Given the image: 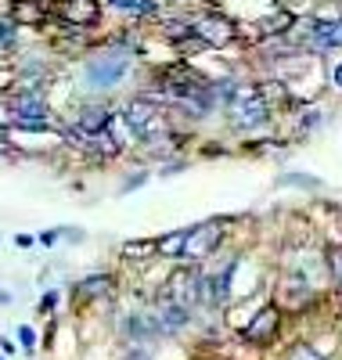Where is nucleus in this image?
Here are the masks:
<instances>
[{
    "label": "nucleus",
    "mask_w": 342,
    "mask_h": 360,
    "mask_svg": "<svg viewBox=\"0 0 342 360\" xmlns=\"http://www.w3.org/2000/svg\"><path fill=\"white\" fill-rule=\"evenodd\" d=\"M127 72H130V51L108 47V51L94 54L83 65V83L90 90H112V86H119L122 79H127Z\"/></svg>",
    "instance_id": "nucleus-1"
},
{
    "label": "nucleus",
    "mask_w": 342,
    "mask_h": 360,
    "mask_svg": "<svg viewBox=\"0 0 342 360\" xmlns=\"http://www.w3.org/2000/svg\"><path fill=\"white\" fill-rule=\"evenodd\" d=\"M227 115L238 130H256L270 119V101L263 94V86H238L234 98L227 101Z\"/></svg>",
    "instance_id": "nucleus-2"
},
{
    "label": "nucleus",
    "mask_w": 342,
    "mask_h": 360,
    "mask_svg": "<svg viewBox=\"0 0 342 360\" xmlns=\"http://www.w3.org/2000/svg\"><path fill=\"white\" fill-rule=\"evenodd\" d=\"M166 299H173V303H180V307H198L202 299H209V285H205V278L198 274V266H184V270H177V274L170 278V285H166Z\"/></svg>",
    "instance_id": "nucleus-3"
},
{
    "label": "nucleus",
    "mask_w": 342,
    "mask_h": 360,
    "mask_svg": "<svg viewBox=\"0 0 342 360\" xmlns=\"http://www.w3.org/2000/svg\"><path fill=\"white\" fill-rule=\"evenodd\" d=\"M220 238H224V224L220 220H205V224L188 231V238H184V256L202 259V256H209L216 245H220Z\"/></svg>",
    "instance_id": "nucleus-4"
},
{
    "label": "nucleus",
    "mask_w": 342,
    "mask_h": 360,
    "mask_svg": "<svg viewBox=\"0 0 342 360\" xmlns=\"http://www.w3.org/2000/svg\"><path fill=\"white\" fill-rule=\"evenodd\" d=\"M191 33L202 37L209 47H224V44L234 40V25L224 15H202L198 22H191Z\"/></svg>",
    "instance_id": "nucleus-5"
},
{
    "label": "nucleus",
    "mask_w": 342,
    "mask_h": 360,
    "mask_svg": "<svg viewBox=\"0 0 342 360\" xmlns=\"http://www.w3.org/2000/svg\"><path fill=\"white\" fill-rule=\"evenodd\" d=\"M277 324H281V310H277V307H263L253 321L245 324V339L248 342H270L277 335Z\"/></svg>",
    "instance_id": "nucleus-6"
},
{
    "label": "nucleus",
    "mask_w": 342,
    "mask_h": 360,
    "mask_svg": "<svg viewBox=\"0 0 342 360\" xmlns=\"http://www.w3.org/2000/svg\"><path fill=\"white\" fill-rule=\"evenodd\" d=\"M310 44L317 51H335L342 47V22L338 18H317L310 25Z\"/></svg>",
    "instance_id": "nucleus-7"
},
{
    "label": "nucleus",
    "mask_w": 342,
    "mask_h": 360,
    "mask_svg": "<svg viewBox=\"0 0 342 360\" xmlns=\"http://www.w3.org/2000/svg\"><path fill=\"white\" fill-rule=\"evenodd\" d=\"M58 15L65 18V22H98V8H94V0H65V4H58Z\"/></svg>",
    "instance_id": "nucleus-8"
},
{
    "label": "nucleus",
    "mask_w": 342,
    "mask_h": 360,
    "mask_svg": "<svg viewBox=\"0 0 342 360\" xmlns=\"http://www.w3.org/2000/svg\"><path fill=\"white\" fill-rule=\"evenodd\" d=\"M155 314H159V321H163L166 332H177V328H184V324L191 321V310L180 307V303H173V299H166V295H163V303H159V310H155Z\"/></svg>",
    "instance_id": "nucleus-9"
},
{
    "label": "nucleus",
    "mask_w": 342,
    "mask_h": 360,
    "mask_svg": "<svg viewBox=\"0 0 342 360\" xmlns=\"http://www.w3.org/2000/svg\"><path fill=\"white\" fill-rule=\"evenodd\" d=\"M11 112H15V119H47V105H44L40 94H22V98H15Z\"/></svg>",
    "instance_id": "nucleus-10"
},
{
    "label": "nucleus",
    "mask_w": 342,
    "mask_h": 360,
    "mask_svg": "<svg viewBox=\"0 0 342 360\" xmlns=\"http://www.w3.org/2000/svg\"><path fill=\"white\" fill-rule=\"evenodd\" d=\"M234 266L238 263H227L220 274H213V278H205V285H209V303L213 307H220L224 299H227V288H231V274H234Z\"/></svg>",
    "instance_id": "nucleus-11"
},
{
    "label": "nucleus",
    "mask_w": 342,
    "mask_h": 360,
    "mask_svg": "<svg viewBox=\"0 0 342 360\" xmlns=\"http://www.w3.org/2000/svg\"><path fill=\"white\" fill-rule=\"evenodd\" d=\"M112 292V278H105V274H94V278H87V281H80L76 285V299H94V295H108Z\"/></svg>",
    "instance_id": "nucleus-12"
},
{
    "label": "nucleus",
    "mask_w": 342,
    "mask_h": 360,
    "mask_svg": "<svg viewBox=\"0 0 342 360\" xmlns=\"http://www.w3.org/2000/svg\"><path fill=\"white\" fill-rule=\"evenodd\" d=\"M108 4L130 15H155V0H108Z\"/></svg>",
    "instance_id": "nucleus-13"
},
{
    "label": "nucleus",
    "mask_w": 342,
    "mask_h": 360,
    "mask_svg": "<svg viewBox=\"0 0 342 360\" xmlns=\"http://www.w3.org/2000/svg\"><path fill=\"white\" fill-rule=\"evenodd\" d=\"M184 238H188V231H173L170 238H163L155 245H159V252H184Z\"/></svg>",
    "instance_id": "nucleus-14"
},
{
    "label": "nucleus",
    "mask_w": 342,
    "mask_h": 360,
    "mask_svg": "<svg viewBox=\"0 0 342 360\" xmlns=\"http://www.w3.org/2000/svg\"><path fill=\"white\" fill-rule=\"evenodd\" d=\"M281 184H299V188H317L321 180H317V176H303V173H285V176H281Z\"/></svg>",
    "instance_id": "nucleus-15"
},
{
    "label": "nucleus",
    "mask_w": 342,
    "mask_h": 360,
    "mask_svg": "<svg viewBox=\"0 0 342 360\" xmlns=\"http://www.w3.org/2000/svg\"><path fill=\"white\" fill-rule=\"evenodd\" d=\"M289 25H292V15H285V11H281V15H270V18L263 22L267 33H277V29H289Z\"/></svg>",
    "instance_id": "nucleus-16"
},
{
    "label": "nucleus",
    "mask_w": 342,
    "mask_h": 360,
    "mask_svg": "<svg viewBox=\"0 0 342 360\" xmlns=\"http://www.w3.org/2000/svg\"><path fill=\"white\" fill-rule=\"evenodd\" d=\"M289 360H321V353H314L310 346H296V349L289 353Z\"/></svg>",
    "instance_id": "nucleus-17"
},
{
    "label": "nucleus",
    "mask_w": 342,
    "mask_h": 360,
    "mask_svg": "<svg viewBox=\"0 0 342 360\" xmlns=\"http://www.w3.org/2000/svg\"><path fill=\"white\" fill-rule=\"evenodd\" d=\"M11 44H15V25L0 22V47H11Z\"/></svg>",
    "instance_id": "nucleus-18"
},
{
    "label": "nucleus",
    "mask_w": 342,
    "mask_h": 360,
    "mask_svg": "<svg viewBox=\"0 0 342 360\" xmlns=\"http://www.w3.org/2000/svg\"><path fill=\"white\" fill-rule=\"evenodd\" d=\"M18 342H22L25 349H33V342H37V339H33V328H18Z\"/></svg>",
    "instance_id": "nucleus-19"
},
{
    "label": "nucleus",
    "mask_w": 342,
    "mask_h": 360,
    "mask_svg": "<svg viewBox=\"0 0 342 360\" xmlns=\"http://www.w3.org/2000/svg\"><path fill=\"white\" fill-rule=\"evenodd\" d=\"M54 303H58V292H47V295L40 299V314H51V310H54Z\"/></svg>",
    "instance_id": "nucleus-20"
},
{
    "label": "nucleus",
    "mask_w": 342,
    "mask_h": 360,
    "mask_svg": "<svg viewBox=\"0 0 342 360\" xmlns=\"http://www.w3.org/2000/svg\"><path fill=\"white\" fill-rule=\"evenodd\" d=\"M122 360H151V356H148L144 349H130V353H127V356H122Z\"/></svg>",
    "instance_id": "nucleus-21"
},
{
    "label": "nucleus",
    "mask_w": 342,
    "mask_h": 360,
    "mask_svg": "<svg viewBox=\"0 0 342 360\" xmlns=\"http://www.w3.org/2000/svg\"><path fill=\"white\" fill-rule=\"evenodd\" d=\"M15 245H18V249H29V245H33V238H29V234H18Z\"/></svg>",
    "instance_id": "nucleus-22"
},
{
    "label": "nucleus",
    "mask_w": 342,
    "mask_h": 360,
    "mask_svg": "<svg viewBox=\"0 0 342 360\" xmlns=\"http://www.w3.org/2000/svg\"><path fill=\"white\" fill-rule=\"evenodd\" d=\"M40 242H44V245H54V242H58V234H54V231H44V234H40Z\"/></svg>",
    "instance_id": "nucleus-23"
},
{
    "label": "nucleus",
    "mask_w": 342,
    "mask_h": 360,
    "mask_svg": "<svg viewBox=\"0 0 342 360\" xmlns=\"http://www.w3.org/2000/svg\"><path fill=\"white\" fill-rule=\"evenodd\" d=\"M335 86H342V65H335Z\"/></svg>",
    "instance_id": "nucleus-24"
},
{
    "label": "nucleus",
    "mask_w": 342,
    "mask_h": 360,
    "mask_svg": "<svg viewBox=\"0 0 342 360\" xmlns=\"http://www.w3.org/2000/svg\"><path fill=\"white\" fill-rule=\"evenodd\" d=\"M0 303H11V295H8L4 288H0Z\"/></svg>",
    "instance_id": "nucleus-25"
},
{
    "label": "nucleus",
    "mask_w": 342,
    "mask_h": 360,
    "mask_svg": "<svg viewBox=\"0 0 342 360\" xmlns=\"http://www.w3.org/2000/svg\"><path fill=\"white\" fill-rule=\"evenodd\" d=\"M338 278H342V270H338Z\"/></svg>",
    "instance_id": "nucleus-26"
},
{
    "label": "nucleus",
    "mask_w": 342,
    "mask_h": 360,
    "mask_svg": "<svg viewBox=\"0 0 342 360\" xmlns=\"http://www.w3.org/2000/svg\"><path fill=\"white\" fill-rule=\"evenodd\" d=\"M0 360H4V356H0Z\"/></svg>",
    "instance_id": "nucleus-27"
}]
</instances>
